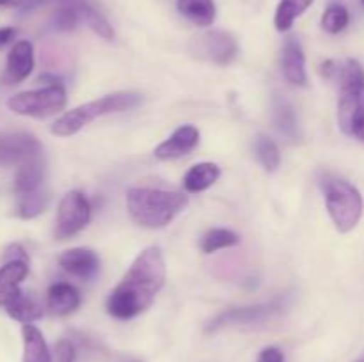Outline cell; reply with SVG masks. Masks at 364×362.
Here are the masks:
<instances>
[{"label": "cell", "mask_w": 364, "mask_h": 362, "mask_svg": "<svg viewBox=\"0 0 364 362\" xmlns=\"http://www.w3.org/2000/svg\"><path fill=\"white\" fill-rule=\"evenodd\" d=\"M166 283V261L159 247H148L135 258L127 275L107 300V311L117 319H132L153 304Z\"/></svg>", "instance_id": "cell-1"}, {"label": "cell", "mask_w": 364, "mask_h": 362, "mask_svg": "<svg viewBox=\"0 0 364 362\" xmlns=\"http://www.w3.org/2000/svg\"><path fill=\"white\" fill-rule=\"evenodd\" d=\"M128 212L142 227H166L188 204L187 195L159 188H130L127 194Z\"/></svg>", "instance_id": "cell-2"}, {"label": "cell", "mask_w": 364, "mask_h": 362, "mask_svg": "<svg viewBox=\"0 0 364 362\" xmlns=\"http://www.w3.org/2000/svg\"><path fill=\"white\" fill-rule=\"evenodd\" d=\"M144 98L141 92L135 91H121L114 92V94L102 96V98L89 102L85 105L77 106V109L70 110V112L63 114L55 123L52 124V133L57 137H71V135L78 133L85 124L95 121L96 117L107 116V114L124 112V110H132L135 106L142 105Z\"/></svg>", "instance_id": "cell-3"}, {"label": "cell", "mask_w": 364, "mask_h": 362, "mask_svg": "<svg viewBox=\"0 0 364 362\" xmlns=\"http://www.w3.org/2000/svg\"><path fill=\"white\" fill-rule=\"evenodd\" d=\"M326 206L340 233H350L355 229L363 216L364 202L358 188L340 177H326L322 181Z\"/></svg>", "instance_id": "cell-4"}, {"label": "cell", "mask_w": 364, "mask_h": 362, "mask_svg": "<svg viewBox=\"0 0 364 362\" xmlns=\"http://www.w3.org/2000/svg\"><path fill=\"white\" fill-rule=\"evenodd\" d=\"M7 106L20 116L45 119L60 112L66 106V91L60 84L46 85L38 91H27L14 94L7 99Z\"/></svg>", "instance_id": "cell-5"}, {"label": "cell", "mask_w": 364, "mask_h": 362, "mask_svg": "<svg viewBox=\"0 0 364 362\" xmlns=\"http://www.w3.org/2000/svg\"><path fill=\"white\" fill-rule=\"evenodd\" d=\"M91 220V204L82 192H70L59 202L55 220V238L66 240L80 233Z\"/></svg>", "instance_id": "cell-6"}, {"label": "cell", "mask_w": 364, "mask_h": 362, "mask_svg": "<svg viewBox=\"0 0 364 362\" xmlns=\"http://www.w3.org/2000/svg\"><path fill=\"white\" fill-rule=\"evenodd\" d=\"M283 309L281 302H267V304L249 305V307H235L217 314L212 322L206 325V334L217 332L223 327L231 325H251V323H262L277 316Z\"/></svg>", "instance_id": "cell-7"}, {"label": "cell", "mask_w": 364, "mask_h": 362, "mask_svg": "<svg viewBox=\"0 0 364 362\" xmlns=\"http://www.w3.org/2000/svg\"><path fill=\"white\" fill-rule=\"evenodd\" d=\"M41 155L38 138L25 131H0V167L21 165Z\"/></svg>", "instance_id": "cell-8"}, {"label": "cell", "mask_w": 364, "mask_h": 362, "mask_svg": "<svg viewBox=\"0 0 364 362\" xmlns=\"http://www.w3.org/2000/svg\"><path fill=\"white\" fill-rule=\"evenodd\" d=\"M199 55L215 64H230L238 53V43L230 32L212 31L201 35L198 41Z\"/></svg>", "instance_id": "cell-9"}, {"label": "cell", "mask_w": 364, "mask_h": 362, "mask_svg": "<svg viewBox=\"0 0 364 362\" xmlns=\"http://www.w3.org/2000/svg\"><path fill=\"white\" fill-rule=\"evenodd\" d=\"M34 70V48L28 41H18L7 55L6 70L2 73V84L16 85L23 82Z\"/></svg>", "instance_id": "cell-10"}, {"label": "cell", "mask_w": 364, "mask_h": 362, "mask_svg": "<svg viewBox=\"0 0 364 362\" xmlns=\"http://www.w3.org/2000/svg\"><path fill=\"white\" fill-rule=\"evenodd\" d=\"M59 265L70 275L80 280H92L100 272V259L89 248H70L59 256Z\"/></svg>", "instance_id": "cell-11"}, {"label": "cell", "mask_w": 364, "mask_h": 362, "mask_svg": "<svg viewBox=\"0 0 364 362\" xmlns=\"http://www.w3.org/2000/svg\"><path fill=\"white\" fill-rule=\"evenodd\" d=\"M199 144V130L192 124L180 126L167 141H164L155 149V156L159 160H174L188 155Z\"/></svg>", "instance_id": "cell-12"}, {"label": "cell", "mask_w": 364, "mask_h": 362, "mask_svg": "<svg viewBox=\"0 0 364 362\" xmlns=\"http://www.w3.org/2000/svg\"><path fill=\"white\" fill-rule=\"evenodd\" d=\"M283 75L291 85L304 87L308 84L304 50L295 38L287 39L283 46Z\"/></svg>", "instance_id": "cell-13"}, {"label": "cell", "mask_w": 364, "mask_h": 362, "mask_svg": "<svg viewBox=\"0 0 364 362\" xmlns=\"http://www.w3.org/2000/svg\"><path fill=\"white\" fill-rule=\"evenodd\" d=\"M28 273V261L13 259L0 266V305H6L20 291L21 280Z\"/></svg>", "instance_id": "cell-14"}, {"label": "cell", "mask_w": 364, "mask_h": 362, "mask_svg": "<svg viewBox=\"0 0 364 362\" xmlns=\"http://www.w3.org/2000/svg\"><path fill=\"white\" fill-rule=\"evenodd\" d=\"M43 181H45V160L39 155L28 162L21 163L16 177H14V192H16V195L31 194V192L43 187Z\"/></svg>", "instance_id": "cell-15"}, {"label": "cell", "mask_w": 364, "mask_h": 362, "mask_svg": "<svg viewBox=\"0 0 364 362\" xmlns=\"http://www.w3.org/2000/svg\"><path fill=\"white\" fill-rule=\"evenodd\" d=\"M80 305V293L71 284L57 283L48 290V309L55 316H66L77 311Z\"/></svg>", "instance_id": "cell-16"}, {"label": "cell", "mask_w": 364, "mask_h": 362, "mask_svg": "<svg viewBox=\"0 0 364 362\" xmlns=\"http://www.w3.org/2000/svg\"><path fill=\"white\" fill-rule=\"evenodd\" d=\"M219 177L220 169L217 163L203 162L187 170V174H185L183 177V187L185 190L191 192V194H199V192L212 187Z\"/></svg>", "instance_id": "cell-17"}, {"label": "cell", "mask_w": 364, "mask_h": 362, "mask_svg": "<svg viewBox=\"0 0 364 362\" xmlns=\"http://www.w3.org/2000/svg\"><path fill=\"white\" fill-rule=\"evenodd\" d=\"M178 11L198 27H210L215 21L217 7L213 0H178Z\"/></svg>", "instance_id": "cell-18"}, {"label": "cell", "mask_w": 364, "mask_h": 362, "mask_svg": "<svg viewBox=\"0 0 364 362\" xmlns=\"http://www.w3.org/2000/svg\"><path fill=\"white\" fill-rule=\"evenodd\" d=\"M23 336V362H50V350L41 330L32 323L21 329Z\"/></svg>", "instance_id": "cell-19"}, {"label": "cell", "mask_w": 364, "mask_h": 362, "mask_svg": "<svg viewBox=\"0 0 364 362\" xmlns=\"http://www.w3.org/2000/svg\"><path fill=\"white\" fill-rule=\"evenodd\" d=\"M4 307H6L7 314H9L11 318L23 323V325L36 322V319H39L43 316L41 305H39L34 298L28 297L27 293H23L21 290L18 291Z\"/></svg>", "instance_id": "cell-20"}, {"label": "cell", "mask_w": 364, "mask_h": 362, "mask_svg": "<svg viewBox=\"0 0 364 362\" xmlns=\"http://www.w3.org/2000/svg\"><path fill=\"white\" fill-rule=\"evenodd\" d=\"M274 124H276L277 131L288 137L290 141H297L299 138V124L297 116H295V109L291 106L290 102L284 98H274Z\"/></svg>", "instance_id": "cell-21"}, {"label": "cell", "mask_w": 364, "mask_h": 362, "mask_svg": "<svg viewBox=\"0 0 364 362\" xmlns=\"http://www.w3.org/2000/svg\"><path fill=\"white\" fill-rule=\"evenodd\" d=\"M315 0H281L277 4L276 16H274V25L279 32H287L294 27L295 20L301 18L306 11L311 7Z\"/></svg>", "instance_id": "cell-22"}, {"label": "cell", "mask_w": 364, "mask_h": 362, "mask_svg": "<svg viewBox=\"0 0 364 362\" xmlns=\"http://www.w3.org/2000/svg\"><path fill=\"white\" fill-rule=\"evenodd\" d=\"M50 202V194L45 187L38 188V190L31 192V194L18 195L16 202V213L20 219H36L38 215H41L46 209Z\"/></svg>", "instance_id": "cell-23"}, {"label": "cell", "mask_w": 364, "mask_h": 362, "mask_svg": "<svg viewBox=\"0 0 364 362\" xmlns=\"http://www.w3.org/2000/svg\"><path fill=\"white\" fill-rule=\"evenodd\" d=\"M350 23V13L341 4H331L322 14V28L327 34H340Z\"/></svg>", "instance_id": "cell-24"}, {"label": "cell", "mask_w": 364, "mask_h": 362, "mask_svg": "<svg viewBox=\"0 0 364 362\" xmlns=\"http://www.w3.org/2000/svg\"><path fill=\"white\" fill-rule=\"evenodd\" d=\"M240 241L237 233L230 229H212L201 238V251L205 254H212V252L220 251V248L233 247Z\"/></svg>", "instance_id": "cell-25"}, {"label": "cell", "mask_w": 364, "mask_h": 362, "mask_svg": "<svg viewBox=\"0 0 364 362\" xmlns=\"http://www.w3.org/2000/svg\"><path fill=\"white\" fill-rule=\"evenodd\" d=\"M255 151L259 163L263 165V169L269 170V172H274V170H277V167L281 165L279 148H277L276 142L270 141L269 137L259 135L255 142Z\"/></svg>", "instance_id": "cell-26"}, {"label": "cell", "mask_w": 364, "mask_h": 362, "mask_svg": "<svg viewBox=\"0 0 364 362\" xmlns=\"http://www.w3.org/2000/svg\"><path fill=\"white\" fill-rule=\"evenodd\" d=\"M80 21V14H78L77 7L68 6V4H57V9L52 16V27L60 32L75 31Z\"/></svg>", "instance_id": "cell-27"}, {"label": "cell", "mask_w": 364, "mask_h": 362, "mask_svg": "<svg viewBox=\"0 0 364 362\" xmlns=\"http://www.w3.org/2000/svg\"><path fill=\"white\" fill-rule=\"evenodd\" d=\"M345 133L364 142V94L361 102H359L358 109H355L354 116H352L350 123H348L347 130H345Z\"/></svg>", "instance_id": "cell-28"}, {"label": "cell", "mask_w": 364, "mask_h": 362, "mask_svg": "<svg viewBox=\"0 0 364 362\" xmlns=\"http://www.w3.org/2000/svg\"><path fill=\"white\" fill-rule=\"evenodd\" d=\"M55 362H75V344L70 339L57 341Z\"/></svg>", "instance_id": "cell-29"}, {"label": "cell", "mask_w": 364, "mask_h": 362, "mask_svg": "<svg viewBox=\"0 0 364 362\" xmlns=\"http://www.w3.org/2000/svg\"><path fill=\"white\" fill-rule=\"evenodd\" d=\"M13 259H21V261H28L27 252L23 251V247L18 243H11L9 247L4 252V261H13Z\"/></svg>", "instance_id": "cell-30"}, {"label": "cell", "mask_w": 364, "mask_h": 362, "mask_svg": "<svg viewBox=\"0 0 364 362\" xmlns=\"http://www.w3.org/2000/svg\"><path fill=\"white\" fill-rule=\"evenodd\" d=\"M258 362H284V355L279 348H265V350L259 353Z\"/></svg>", "instance_id": "cell-31"}, {"label": "cell", "mask_w": 364, "mask_h": 362, "mask_svg": "<svg viewBox=\"0 0 364 362\" xmlns=\"http://www.w3.org/2000/svg\"><path fill=\"white\" fill-rule=\"evenodd\" d=\"M16 35V28L14 27H2L0 28V48H4L6 45H9L11 41Z\"/></svg>", "instance_id": "cell-32"}, {"label": "cell", "mask_w": 364, "mask_h": 362, "mask_svg": "<svg viewBox=\"0 0 364 362\" xmlns=\"http://www.w3.org/2000/svg\"><path fill=\"white\" fill-rule=\"evenodd\" d=\"M109 361L110 362H146L144 358L135 357V355H130V353H112Z\"/></svg>", "instance_id": "cell-33"}, {"label": "cell", "mask_w": 364, "mask_h": 362, "mask_svg": "<svg viewBox=\"0 0 364 362\" xmlns=\"http://www.w3.org/2000/svg\"><path fill=\"white\" fill-rule=\"evenodd\" d=\"M361 2H363V6H364V0H361Z\"/></svg>", "instance_id": "cell-34"}]
</instances>
